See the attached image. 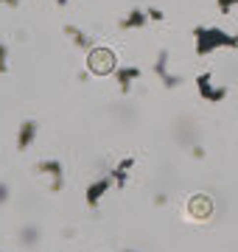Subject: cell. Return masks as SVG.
<instances>
[{
  "instance_id": "14",
  "label": "cell",
  "mask_w": 238,
  "mask_h": 252,
  "mask_svg": "<svg viewBox=\"0 0 238 252\" xmlns=\"http://www.w3.org/2000/svg\"><path fill=\"white\" fill-rule=\"evenodd\" d=\"M146 14H149V20H154V23H163V17H165V14H163L160 9H149Z\"/></svg>"
},
{
  "instance_id": "2",
  "label": "cell",
  "mask_w": 238,
  "mask_h": 252,
  "mask_svg": "<svg viewBox=\"0 0 238 252\" xmlns=\"http://www.w3.org/2000/svg\"><path fill=\"white\" fill-rule=\"evenodd\" d=\"M196 93H199L205 101H210V104H219V101L227 98V90L213 84L210 73H199V76H196Z\"/></svg>"
},
{
  "instance_id": "18",
  "label": "cell",
  "mask_w": 238,
  "mask_h": 252,
  "mask_svg": "<svg viewBox=\"0 0 238 252\" xmlns=\"http://www.w3.org/2000/svg\"><path fill=\"white\" fill-rule=\"evenodd\" d=\"M193 157H196V160H205V149H202V146H196V149H193Z\"/></svg>"
},
{
  "instance_id": "12",
  "label": "cell",
  "mask_w": 238,
  "mask_h": 252,
  "mask_svg": "<svg viewBox=\"0 0 238 252\" xmlns=\"http://www.w3.org/2000/svg\"><path fill=\"white\" fill-rule=\"evenodd\" d=\"M6 59H9V48H6L3 42H0V73H6V70H9V64H6Z\"/></svg>"
},
{
  "instance_id": "16",
  "label": "cell",
  "mask_w": 238,
  "mask_h": 252,
  "mask_svg": "<svg viewBox=\"0 0 238 252\" xmlns=\"http://www.w3.org/2000/svg\"><path fill=\"white\" fill-rule=\"evenodd\" d=\"M6 199H9V188H6V185H0V205H3Z\"/></svg>"
},
{
  "instance_id": "19",
  "label": "cell",
  "mask_w": 238,
  "mask_h": 252,
  "mask_svg": "<svg viewBox=\"0 0 238 252\" xmlns=\"http://www.w3.org/2000/svg\"><path fill=\"white\" fill-rule=\"evenodd\" d=\"M0 3H6V6H17L20 0H0Z\"/></svg>"
},
{
  "instance_id": "13",
  "label": "cell",
  "mask_w": 238,
  "mask_h": 252,
  "mask_svg": "<svg viewBox=\"0 0 238 252\" xmlns=\"http://www.w3.org/2000/svg\"><path fill=\"white\" fill-rule=\"evenodd\" d=\"M216 3H219L221 14H230V9H233V6H238V0H216Z\"/></svg>"
},
{
  "instance_id": "7",
  "label": "cell",
  "mask_w": 238,
  "mask_h": 252,
  "mask_svg": "<svg viewBox=\"0 0 238 252\" xmlns=\"http://www.w3.org/2000/svg\"><path fill=\"white\" fill-rule=\"evenodd\" d=\"M37 121H26V124L20 126V132H17V149L20 152H26L28 146L34 143V137H37Z\"/></svg>"
},
{
  "instance_id": "20",
  "label": "cell",
  "mask_w": 238,
  "mask_h": 252,
  "mask_svg": "<svg viewBox=\"0 0 238 252\" xmlns=\"http://www.w3.org/2000/svg\"><path fill=\"white\" fill-rule=\"evenodd\" d=\"M56 3H59V6H64V3H67V0H56Z\"/></svg>"
},
{
  "instance_id": "9",
  "label": "cell",
  "mask_w": 238,
  "mask_h": 252,
  "mask_svg": "<svg viewBox=\"0 0 238 252\" xmlns=\"http://www.w3.org/2000/svg\"><path fill=\"white\" fill-rule=\"evenodd\" d=\"M149 23V14L143 9H132L129 11V17L120 20V28H143Z\"/></svg>"
},
{
  "instance_id": "1",
  "label": "cell",
  "mask_w": 238,
  "mask_h": 252,
  "mask_svg": "<svg viewBox=\"0 0 238 252\" xmlns=\"http://www.w3.org/2000/svg\"><path fill=\"white\" fill-rule=\"evenodd\" d=\"M193 39H196V54L199 56L213 54L216 48H238V34H227L216 26H196Z\"/></svg>"
},
{
  "instance_id": "5",
  "label": "cell",
  "mask_w": 238,
  "mask_h": 252,
  "mask_svg": "<svg viewBox=\"0 0 238 252\" xmlns=\"http://www.w3.org/2000/svg\"><path fill=\"white\" fill-rule=\"evenodd\" d=\"M37 171L39 174H48V177H51V190H62V162L59 160H45V162H39L37 165Z\"/></svg>"
},
{
  "instance_id": "11",
  "label": "cell",
  "mask_w": 238,
  "mask_h": 252,
  "mask_svg": "<svg viewBox=\"0 0 238 252\" xmlns=\"http://www.w3.org/2000/svg\"><path fill=\"white\" fill-rule=\"evenodd\" d=\"M64 34L70 36V39H73V42H76L79 48H90V39H87V36H84L76 26H64Z\"/></svg>"
},
{
  "instance_id": "3",
  "label": "cell",
  "mask_w": 238,
  "mask_h": 252,
  "mask_svg": "<svg viewBox=\"0 0 238 252\" xmlns=\"http://www.w3.org/2000/svg\"><path fill=\"white\" fill-rule=\"evenodd\" d=\"M90 70L98 73V76H107V73L115 70V54L112 51H107V48H95L90 54Z\"/></svg>"
},
{
  "instance_id": "8",
  "label": "cell",
  "mask_w": 238,
  "mask_h": 252,
  "mask_svg": "<svg viewBox=\"0 0 238 252\" xmlns=\"http://www.w3.org/2000/svg\"><path fill=\"white\" fill-rule=\"evenodd\" d=\"M132 165H135V157H123V160L118 162V168H115V171L110 174L112 182H115L118 188H123V185H126V180H129V168H132Z\"/></svg>"
},
{
  "instance_id": "6",
  "label": "cell",
  "mask_w": 238,
  "mask_h": 252,
  "mask_svg": "<svg viewBox=\"0 0 238 252\" xmlns=\"http://www.w3.org/2000/svg\"><path fill=\"white\" fill-rule=\"evenodd\" d=\"M110 188H112V177H104V180L92 182L90 188H87V205H90V207H98L101 196H104Z\"/></svg>"
},
{
  "instance_id": "21",
  "label": "cell",
  "mask_w": 238,
  "mask_h": 252,
  "mask_svg": "<svg viewBox=\"0 0 238 252\" xmlns=\"http://www.w3.org/2000/svg\"><path fill=\"white\" fill-rule=\"evenodd\" d=\"M123 252H132V250H123Z\"/></svg>"
},
{
  "instance_id": "4",
  "label": "cell",
  "mask_w": 238,
  "mask_h": 252,
  "mask_svg": "<svg viewBox=\"0 0 238 252\" xmlns=\"http://www.w3.org/2000/svg\"><path fill=\"white\" fill-rule=\"evenodd\" d=\"M154 73L163 79V84L168 87V90H174V87L182 84L179 76H171V73H168V51H160V56H157V62H154Z\"/></svg>"
},
{
  "instance_id": "15",
  "label": "cell",
  "mask_w": 238,
  "mask_h": 252,
  "mask_svg": "<svg viewBox=\"0 0 238 252\" xmlns=\"http://www.w3.org/2000/svg\"><path fill=\"white\" fill-rule=\"evenodd\" d=\"M37 230H34V227H31V230H26V233H23V238H26V244H31V241H37Z\"/></svg>"
},
{
  "instance_id": "10",
  "label": "cell",
  "mask_w": 238,
  "mask_h": 252,
  "mask_svg": "<svg viewBox=\"0 0 238 252\" xmlns=\"http://www.w3.org/2000/svg\"><path fill=\"white\" fill-rule=\"evenodd\" d=\"M140 76V67H120L118 70V84H120V93H129L132 90V81Z\"/></svg>"
},
{
  "instance_id": "17",
  "label": "cell",
  "mask_w": 238,
  "mask_h": 252,
  "mask_svg": "<svg viewBox=\"0 0 238 252\" xmlns=\"http://www.w3.org/2000/svg\"><path fill=\"white\" fill-rule=\"evenodd\" d=\"M165 202H168V196H165V193H157V196H154V205H160V207H163Z\"/></svg>"
}]
</instances>
